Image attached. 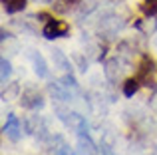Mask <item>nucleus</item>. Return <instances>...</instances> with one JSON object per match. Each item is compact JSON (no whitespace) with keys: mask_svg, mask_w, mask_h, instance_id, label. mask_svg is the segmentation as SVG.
<instances>
[{"mask_svg":"<svg viewBox=\"0 0 157 155\" xmlns=\"http://www.w3.org/2000/svg\"><path fill=\"white\" fill-rule=\"evenodd\" d=\"M22 105L28 109H38L44 105V100L42 96H40V92H36V89H26V92L22 93Z\"/></svg>","mask_w":157,"mask_h":155,"instance_id":"obj_4","label":"nucleus"},{"mask_svg":"<svg viewBox=\"0 0 157 155\" xmlns=\"http://www.w3.org/2000/svg\"><path fill=\"white\" fill-rule=\"evenodd\" d=\"M141 12L145 16H155L157 14V0H143Z\"/></svg>","mask_w":157,"mask_h":155,"instance_id":"obj_11","label":"nucleus"},{"mask_svg":"<svg viewBox=\"0 0 157 155\" xmlns=\"http://www.w3.org/2000/svg\"><path fill=\"white\" fill-rule=\"evenodd\" d=\"M36 2H40V4H50L52 0H36Z\"/></svg>","mask_w":157,"mask_h":155,"instance_id":"obj_14","label":"nucleus"},{"mask_svg":"<svg viewBox=\"0 0 157 155\" xmlns=\"http://www.w3.org/2000/svg\"><path fill=\"white\" fill-rule=\"evenodd\" d=\"M155 155H157V149H155Z\"/></svg>","mask_w":157,"mask_h":155,"instance_id":"obj_15","label":"nucleus"},{"mask_svg":"<svg viewBox=\"0 0 157 155\" xmlns=\"http://www.w3.org/2000/svg\"><path fill=\"white\" fill-rule=\"evenodd\" d=\"M50 52H52V58H54V62L58 64V68H60V70L64 72V76H72V72H70V62L66 60V56L62 54L60 50H56V48H54V50H50Z\"/></svg>","mask_w":157,"mask_h":155,"instance_id":"obj_6","label":"nucleus"},{"mask_svg":"<svg viewBox=\"0 0 157 155\" xmlns=\"http://www.w3.org/2000/svg\"><path fill=\"white\" fill-rule=\"evenodd\" d=\"M10 74H12L10 62H8L6 58H2V60H0V80H2V84H6V80L10 78Z\"/></svg>","mask_w":157,"mask_h":155,"instance_id":"obj_10","label":"nucleus"},{"mask_svg":"<svg viewBox=\"0 0 157 155\" xmlns=\"http://www.w3.org/2000/svg\"><path fill=\"white\" fill-rule=\"evenodd\" d=\"M2 2H4L6 12H10V14L24 10V6H26V0H2Z\"/></svg>","mask_w":157,"mask_h":155,"instance_id":"obj_9","label":"nucleus"},{"mask_svg":"<svg viewBox=\"0 0 157 155\" xmlns=\"http://www.w3.org/2000/svg\"><path fill=\"white\" fill-rule=\"evenodd\" d=\"M54 155H76V153L72 151L70 145H62V147H58L56 151H54Z\"/></svg>","mask_w":157,"mask_h":155,"instance_id":"obj_13","label":"nucleus"},{"mask_svg":"<svg viewBox=\"0 0 157 155\" xmlns=\"http://www.w3.org/2000/svg\"><path fill=\"white\" fill-rule=\"evenodd\" d=\"M105 76H107V80H117V76H119V62H117V58H111V60H107V64H105Z\"/></svg>","mask_w":157,"mask_h":155,"instance_id":"obj_8","label":"nucleus"},{"mask_svg":"<svg viewBox=\"0 0 157 155\" xmlns=\"http://www.w3.org/2000/svg\"><path fill=\"white\" fill-rule=\"evenodd\" d=\"M139 80L137 78H127L125 81H123V96H127V97H131V96H135L137 93V89H139Z\"/></svg>","mask_w":157,"mask_h":155,"instance_id":"obj_7","label":"nucleus"},{"mask_svg":"<svg viewBox=\"0 0 157 155\" xmlns=\"http://www.w3.org/2000/svg\"><path fill=\"white\" fill-rule=\"evenodd\" d=\"M68 30H70V26H68L66 22L50 18V20L46 22V26H44L42 34L46 36L48 40H54V38H62V36H66V34H68Z\"/></svg>","mask_w":157,"mask_h":155,"instance_id":"obj_2","label":"nucleus"},{"mask_svg":"<svg viewBox=\"0 0 157 155\" xmlns=\"http://www.w3.org/2000/svg\"><path fill=\"white\" fill-rule=\"evenodd\" d=\"M137 80L143 85H155V64L149 56H143L137 70Z\"/></svg>","mask_w":157,"mask_h":155,"instance_id":"obj_1","label":"nucleus"},{"mask_svg":"<svg viewBox=\"0 0 157 155\" xmlns=\"http://www.w3.org/2000/svg\"><path fill=\"white\" fill-rule=\"evenodd\" d=\"M76 2V0H56V4H54V8H56L58 12H66L70 10V6Z\"/></svg>","mask_w":157,"mask_h":155,"instance_id":"obj_12","label":"nucleus"},{"mask_svg":"<svg viewBox=\"0 0 157 155\" xmlns=\"http://www.w3.org/2000/svg\"><path fill=\"white\" fill-rule=\"evenodd\" d=\"M2 131H4V135H6L8 139L18 141L20 137H22V125H20V119L16 115H10L6 119V123H4Z\"/></svg>","mask_w":157,"mask_h":155,"instance_id":"obj_3","label":"nucleus"},{"mask_svg":"<svg viewBox=\"0 0 157 155\" xmlns=\"http://www.w3.org/2000/svg\"><path fill=\"white\" fill-rule=\"evenodd\" d=\"M30 60H32V66H34V72L38 78H48V64L46 60H44V56L40 54V52H32L30 54Z\"/></svg>","mask_w":157,"mask_h":155,"instance_id":"obj_5","label":"nucleus"}]
</instances>
